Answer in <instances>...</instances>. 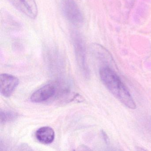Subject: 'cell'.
Returning <instances> with one entry per match:
<instances>
[{
    "instance_id": "4",
    "label": "cell",
    "mask_w": 151,
    "mask_h": 151,
    "mask_svg": "<svg viewBox=\"0 0 151 151\" xmlns=\"http://www.w3.org/2000/svg\"><path fill=\"white\" fill-rule=\"evenodd\" d=\"M19 12L32 19L37 17L38 9L35 0H8Z\"/></svg>"
},
{
    "instance_id": "6",
    "label": "cell",
    "mask_w": 151,
    "mask_h": 151,
    "mask_svg": "<svg viewBox=\"0 0 151 151\" xmlns=\"http://www.w3.org/2000/svg\"><path fill=\"white\" fill-rule=\"evenodd\" d=\"M57 88L53 84H47L34 92L30 98L35 103L44 102L53 98L57 93Z\"/></svg>"
},
{
    "instance_id": "1",
    "label": "cell",
    "mask_w": 151,
    "mask_h": 151,
    "mask_svg": "<svg viewBox=\"0 0 151 151\" xmlns=\"http://www.w3.org/2000/svg\"><path fill=\"white\" fill-rule=\"evenodd\" d=\"M99 75L102 83L113 95L129 108L136 109V104L129 92L111 67H100Z\"/></svg>"
},
{
    "instance_id": "8",
    "label": "cell",
    "mask_w": 151,
    "mask_h": 151,
    "mask_svg": "<svg viewBox=\"0 0 151 151\" xmlns=\"http://www.w3.org/2000/svg\"><path fill=\"white\" fill-rule=\"evenodd\" d=\"M0 116L1 123V124H5L15 120L18 117V114L17 113L14 111L1 109Z\"/></svg>"
},
{
    "instance_id": "2",
    "label": "cell",
    "mask_w": 151,
    "mask_h": 151,
    "mask_svg": "<svg viewBox=\"0 0 151 151\" xmlns=\"http://www.w3.org/2000/svg\"><path fill=\"white\" fill-rule=\"evenodd\" d=\"M72 44L76 59L78 66L85 77L90 76V72L86 60V49L83 37L77 32L72 33Z\"/></svg>"
},
{
    "instance_id": "9",
    "label": "cell",
    "mask_w": 151,
    "mask_h": 151,
    "mask_svg": "<svg viewBox=\"0 0 151 151\" xmlns=\"http://www.w3.org/2000/svg\"><path fill=\"white\" fill-rule=\"evenodd\" d=\"M101 134H102V137H103V139H104V140H105V142H106V144H108L109 142V140L108 137L107 135L103 131H102V132H101Z\"/></svg>"
},
{
    "instance_id": "5",
    "label": "cell",
    "mask_w": 151,
    "mask_h": 151,
    "mask_svg": "<svg viewBox=\"0 0 151 151\" xmlns=\"http://www.w3.org/2000/svg\"><path fill=\"white\" fill-rule=\"evenodd\" d=\"M19 84V79L16 77L6 73L1 74L0 76L1 93L6 98L10 97Z\"/></svg>"
},
{
    "instance_id": "7",
    "label": "cell",
    "mask_w": 151,
    "mask_h": 151,
    "mask_svg": "<svg viewBox=\"0 0 151 151\" xmlns=\"http://www.w3.org/2000/svg\"><path fill=\"white\" fill-rule=\"evenodd\" d=\"M36 137L40 143L45 145H49L52 144L54 140L55 132L51 127L44 126L37 131Z\"/></svg>"
},
{
    "instance_id": "3",
    "label": "cell",
    "mask_w": 151,
    "mask_h": 151,
    "mask_svg": "<svg viewBox=\"0 0 151 151\" xmlns=\"http://www.w3.org/2000/svg\"><path fill=\"white\" fill-rule=\"evenodd\" d=\"M61 8L65 18L75 26L82 25L83 16L75 0H61Z\"/></svg>"
}]
</instances>
